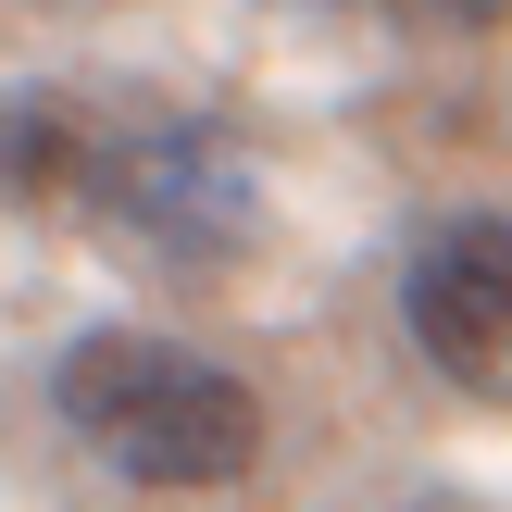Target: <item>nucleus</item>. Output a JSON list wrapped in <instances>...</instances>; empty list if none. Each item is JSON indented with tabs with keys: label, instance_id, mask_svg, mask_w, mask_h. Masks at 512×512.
Wrapping results in <instances>:
<instances>
[{
	"label": "nucleus",
	"instance_id": "nucleus-1",
	"mask_svg": "<svg viewBox=\"0 0 512 512\" xmlns=\"http://www.w3.org/2000/svg\"><path fill=\"white\" fill-rule=\"evenodd\" d=\"M50 413L125 475V488H238L263 463V400L250 375L200 363V350L150 338V325H100L50 363Z\"/></svg>",
	"mask_w": 512,
	"mask_h": 512
},
{
	"label": "nucleus",
	"instance_id": "nucleus-2",
	"mask_svg": "<svg viewBox=\"0 0 512 512\" xmlns=\"http://www.w3.org/2000/svg\"><path fill=\"white\" fill-rule=\"evenodd\" d=\"M88 200L113 213L125 250H150V263H175V275H213V263H238V250L263 238V163H250L213 113H150V125H125V138H100Z\"/></svg>",
	"mask_w": 512,
	"mask_h": 512
},
{
	"label": "nucleus",
	"instance_id": "nucleus-4",
	"mask_svg": "<svg viewBox=\"0 0 512 512\" xmlns=\"http://www.w3.org/2000/svg\"><path fill=\"white\" fill-rule=\"evenodd\" d=\"M88 163H100V113L75 88H13L0 100V188L13 200H88Z\"/></svg>",
	"mask_w": 512,
	"mask_h": 512
},
{
	"label": "nucleus",
	"instance_id": "nucleus-5",
	"mask_svg": "<svg viewBox=\"0 0 512 512\" xmlns=\"http://www.w3.org/2000/svg\"><path fill=\"white\" fill-rule=\"evenodd\" d=\"M363 13H388V25H413V38H488V25L512 13V0H363Z\"/></svg>",
	"mask_w": 512,
	"mask_h": 512
},
{
	"label": "nucleus",
	"instance_id": "nucleus-3",
	"mask_svg": "<svg viewBox=\"0 0 512 512\" xmlns=\"http://www.w3.org/2000/svg\"><path fill=\"white\" fill-rule=\"evenodd\" d=\"M400 325H413L425 375L463 400L512 413V213H450L400 263Z\"/></svg>",
	"mask_w": 512,
	"mask_h": 512
}]
</instances>
